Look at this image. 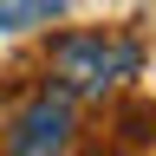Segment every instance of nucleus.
<instances>
[{"label":"nucleus","instance_id":"obj_1","mask_svg":"<svg viewBox=\"0 0 156 156\" xmlns=\"http://www.w3.org/2000/svg\"><path fill=\"white\" fill-rule=\"evenodd\" d=\"M52 72H58V91L65 98H98L117 78L143 72V46L124 39V33H65L52 46Z\"/></svg>","mask_w":156,"mask_h":156},{"label":"nucleus","instance_id":"obj_2","mask_svg":"<svg viewBox=\"0 0 156 156\" xmlns=\"http://www.w3.org/2000/svg\"><path fill=\"white\" fill-rule=\"evenodd\" d=\"M65 150H72V98L65 91L26 98L7 124V156H65Z\"/></svg>","mask_w":156,"mask_h":156},{"label":"nucleus","instance_id":"obj_3","mask_svg":"<svg viewBox=\"0 0 156 156\" xmlns=\"http://www.w3.org/2000/svg\"><path fill=\"white\" fill-rule=\"evenodd\" d=\"M72 0H0V26H39V20H52V13H65Z\"/></svg>","mask_w":156,"mask_h":156}]
</instances>
